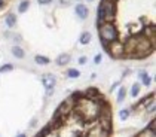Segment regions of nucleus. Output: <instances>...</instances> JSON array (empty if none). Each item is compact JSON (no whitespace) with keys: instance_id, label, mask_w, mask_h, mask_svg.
Listing matches in <instances>:
<instances>
[{"instance_id":"nucleus-1","label":"nucleus","mask_w":156,"mask_h":137,"mask_svg":"<svg viewBox=\"0 0 156 137\" xmlns=\"http://www.w3.org/2000/svg\"><path fill=\"white\" fill-rule=\"evenodd\" d=\"M98 27H100L101 40L107 42L109 45L113 43V42H117V30L112 23H104V24H100Z\"/></svg>"},{"instance_id":"nucleus-2","label":"nucleus","mask_w":156,"mask_h":137,"mask_svg":"<svg viewBox=\"0 0 156 137\" xmlns=\"http://www.w3.org/2000/svg\"><path fill=\"white\" fill-rule=\"evenodd\" d=\"M43 84H45V86H46L48 95H51L52 91H54V86H55V78H54L52 75H48V76L43 78Z\"/></svg>"},{"instance_id":"nucleus-3","label":"nucleus","mask_w":156,"mask_h":137,"mask_svg":"<svg viewBox=\"0 0 156 137\" xmlns=\"http://www.w3.org/2000/svg\"><path fill=\"white\" fill-rule=\"evenodd\" d=\"M88 8L85 6V5H77L76 6V14H77V17L80 18V20H86L88 18Z\"/></svg>"},{"instance_id":"nucleus-4","label":"nucleus","mask_w":156,"mask_h":137,"mask_svg":"<svg viewBox=\"0 0 156 137\" xmlns=\"http://www.w3.org/2000/svg\"><path fill=\"white\" fill-rule=\"evenodd\" d=\"M69 61H70V55H69V54H61V55H58V58H57V64H58V66H66Z\"/></svg>"},{"instance_id":"nucleus-5","label":"nucleus","mask_w":156,"mask_h":137,"mask_svg":"<svg viewBox=\"0 0 156 137\" xmlns=\"http://www.w3.org/2000/svg\"><path fill=\"white\" fill-rule=\"evenodd\" d=\"M28 8H30V2L28 0H23V2L20 3V6H18V11H20V14H24V12H27Z\"/></svg>"},{"instance_id":"nucleus-6","label":"nucleus","mask_w":156,"mask_h":137,"mask_svg":"<svg viewBox=\"0 0 156 137\" xmlns=\"http://www.w3.org/2000/svg\"><path fill=\"white\" fill-rule=\"evenodd\" d=\"M17 24V17L14 15V14H9L8 17H6V26L8 27H14Z\"/></svg>"},{"instance_id":"nucleus-7","label":"nucleus","mask_w":156,"mask_h":137,"mask_svg":"<svg viewBox=\"0 0 156 137\" xmlns=\"http://www.w3.org/2000/svg\"><path fill=\"white\" fill-rule=\"evenodd\" d=\"M12 54H14L17 58H24V55H26V54H24V49H21L20 46H14V48H12Z\"/></svg>"},{"instance_id":"nucleus-8","label":"nucleus","mask_w":156,"mask_h":137,"mask_svg":"<svg viewBox=\"0 0 156 137\" xmlns=\"http://www.w3.org/2000/svg\"><path fill=\"white\" fill-rule=\"evenodd\" d=\"M89 42H91V33H88V32L82 33V36H80V43H82V45H88Z\"/></svg>"},{"instance_id":"nucleus-9","label":"nucleus","mask_w":156,"mask_h":137,"mask_svg":"<svg viewBox=\"0 0 156 137\" xmlns=\"http://www.w3.org/2000/svg\"><path fill=\"white\" fill-rule=\"evenodd\" d=\"M34 60H36V63L40 64V66H45V64L49 63V58H48V57H43V55H36Z\"/></svg>"},{"instance_id":"nucleus-10","label":"nucleus","mask_w":156,"mask_h":137,"mask_svg":"<svg viewBox=\"0 0 156 137\" xmlns=\"http://www.w3.org/2000/svg\"><path fill=\"white\" fill-rule=\"evenodd\" d=\"M67 76H69V78L76 79V78H79V76H80V73H79V70H76V69H70V70L67 72Z\"/></svg>"},{"instance_id":"nucleus-11","label":"nucleus","mask_w":156,"mask_h":137,"mask_svg":"<svg viewBox=\"0 0 156 137\" xmlns=\"http://www.w3.org/2000/svg\"><path fill=\"white\" fill-rule=\"evenodd\" d=\"M138 76H140V79H143L144 85H149V84H150V78L147 76V73H146V72H140V73H138Z\"/></svg>"},{"instance_id":"nucleus-12","label":"nucleus","mask_w":156,"mask_h":137,"mask_svg":"<svg viewBox=\"0 0 156 137\" xmlns=\"http://www.w3.org/2000/svg\"><path fill=\"white\" fill-rule=\"evenodd\" d=\"M129 113H131V110H129V109H122V110L119 112V118H120L122 121H125V119L129 116Z\"/></svg>"},{"instance_id":"nucleus-13","label":"nucleus","mask_w":156,"mask_h":137,"mask_svg":"<svg viewBox=\"0 0 156 137\" xmlns=\"http://www.w3.org/2000/svg\"><path fill=\"white\" fill-rule=\"evenodd\" d=\"M138 92H140V84H134L132 88H131V95L132 97H137Z\"/></svg>"},{"instance_id":"nucleus-14","label":"nucleus","mask_w":156,"mask_h":137,"mask_svg":"<svg viewBox=\"0 0 156 137\" xmlns=\"http://www.w3.org/2000/svg\"><path fill=\"white\" fill-rule=\"evenodd\" d=\"M123 98H125V88L122 86V88L119 89V92H117V101L120 103V101H123Z\"/></svg>"},{"instance_id":"nucleus-15","label":"nucleus","mask_w":156,"mask_h":137,"mask_svg":"<svg viewBox=\"0 0 156 137\" xmlns=\"http://www.w3.org/2000/svg\"><path fill=\"white\" fill-rule=\"evenodd\" d=\"M14 69V66L12 64H5L3 67H0V73H3V72H9V70H12Z\"/></svg>"},{"instance_id":"nucleus-16","label":"nucleus","mask_w":156,"mask_h":137,"mask_svg":"<svg viewBox=\"0 0 156 137\" xmlns=\"http://www.w3.org/2000/svg\"><path fill=\"white\" fill-rule=\"evenodd\" d=\"M49 131H51V127H45V128H43V130L40 131V134H39V137H45V136H46V134H48Z\"/></svg>"},{"instance_id":"nucleus-17","label":"nucleus","mask_w":156,"mask_h":137,"mask_svg":"<svg viewBox=\"0 0 156 137\" xmlns=\"http://www.w3.org/2000/svg\"><path fill=\"white\" fill-rule=\"evenodd\" d=\"M155 109H156V103H155V101H152V103L147 106V112H149V113H152Z\"/></svg>"},{"instance_id":"nucleus-18","label":"nucleus","mask_w":156,"mask_h":137,"mask_svg":"<svg viewBox=\"0 0 156 137\" xmlns=\"http://www.w3.org/2000/svg\"><path fill=\"white\" fill-rule=\"evenodd\" d=\"M37 2L40 3V5H48V3H51L52 0H37Z\"/></svg>"},{"instance_id":"nucleus-19","label":"nucleus","mask_w":156,"mask_h":137,"mask_svg":"<svg viewBox=\"0 0 156 137\" xmlns=\"http://www.w3.org/2000/svg\"><path fill=\"white\" fill-rule=\"evenodd\" d=\"M94 61H95V64H100V61H101V55L98 54V55H97V57L94 58Z\"/></svg>"},{"instance_id":"nucleus-20","label":"nucleus","mask_w":156,"mask_h":137,"mask_svg":"<svg viewBox=\"0 0 156 137\" xmlns=\"http://www.w3.org/2000/svg\"><path fill=\"white\" fill-rule=\"evenodd\" d=\"M85 63H86V57H80V58H79V64H82V66H83Z\"/></svg>"},{"instance_id":"nucleus-21","label":"nucleus","mask_w":156,"mask_h":137,"mask_svg":"<svg viewBox=\"0 0 156 137\" xmlns=\"http://www.w3.org/2000/svg\"><path fill=\"white\" fill-rule=\"evenodd\" d=\"M60 2H61L63 6H67V5H69V0H60Z\"/></svg>"},{"instance_id":"nucleus-22","label":"nucleus","mask_w":156,"mask_h":137,"mask_svg":"<svg viewBox=\"0 0 156 137\" xmlns=\"http://www.w3.org/2000/svg\"><path fill=\"white\" fill-rule=\"evenodd\" d=\"M17 137H27V136H26V134H24V133H21V134H18V136H17Z\"/></svg>"},{"instance_id":"nucleus-23","label":"nucleus","mask_w":156,"mask_h":137,"mask_svg":"<svg viewBox=\"0 0 156 137\" xmlns=\"http://www.w3.org/2000/svg\"><path fill=\"white\" fill-rule=\"evenodd\" d=\"M3 5V0H0V6H2Z\"/></svg>"},{"instance_id":"nucleus-24","label":"nucleus","mask_w":156,"mask_h":137,"mask_svg":"<svg viewBox=\"0 0 156 137\" xmlns=\"http://www.w3.org/2000/svg\"><path fill=\"white\" fill-rule=\"evenodd\" d=\"M89 2H92V0H89Z\"/></svg>"},{"instance_id":"nucleus-25","label":"nucleus","mask_w":156,"mask_h":137,"mask_svg":"<svg viewBox=\"0 0 156 137\" xmlns=\"http://www.w3.org/2000/svg\"><path fill=\"white\" fill-rule=\"evenodd\" d=\"M114 2H116V0H114Z\"/></svg>"},{"instance_id":"nucleus-26","label":"nucleus","mask_w":156,"mask_h":137,"mask_svg":"<svg viewBox=\"0 0 156 137\" xmlns=\"http://www.w3.org/2000/svg\"><path fill=\"white\" fill-rule=\"evenodd\" d=\"M37 137H39V136H37Z\"/></svg>"}]
</instances>
